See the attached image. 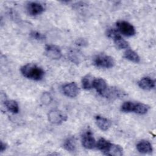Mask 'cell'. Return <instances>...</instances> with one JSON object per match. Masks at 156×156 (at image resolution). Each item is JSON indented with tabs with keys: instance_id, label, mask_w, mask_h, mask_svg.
Here are the masks:
<instances>
[{
	"instance_id": "obj_1",
	"label": "cell",
	"mask_w": 156,
	"mask_h": 156,
	"mask_svg": "<svg viewBox=\"0 0 156 156\" xmlns=\"http://www.w3.org/2000/svg\"><path fill=\"white\" fill-rule=\"evenodd\" d=\"M20 71L24 77L36 81L41 80L44 75V70L34 63H27L23 65L21 68Z\"/></svg>"
},
{
	"instance_id": "obj_2",
	"label": "cell",
	"mask_w": 156,
	"mask_h": 156,
	"mask_svg": "<svg viewBox=\"0 0 156 156\" xmlns=\"http://www.w3.org/2000/svg\"><path fill=\"white\" fill-rule=\"evenodd\" d=\"M93 63L99 68H110L114 66L115 62L112 57L105 54H99L94 58Z\"/></svg>"
},
{
	"instance_id": "obj_3",
	"label": "cell",
	"mask_w": 156,
	"mask_h": 156,
	"mask_svg": "<svg viewBox=\"0 0 156 156\" xmlns=\"http://www.w3.org/2000/svg\"><path fill=\"white\" fill-rule=\"evenodd\" d=\"M48 120L54 124H60L67 119V116L61 110L52 109L49 111L48 115Z\"/></svg>"
},
{
	"instance_id": "obj_4",
	"label": "cell",
	"mask_w": 156,
	"mask_h": 156,
	"mask_svg": "<svg viewBox=\"0 0 156 156\" xmlns=\"http://www.w3.org/2000/svg\"><path fill=\"white\" fill-rule=\"evenodd\" d=\"M116 27L122 35L127 37L133 36L136 33L134 27L126 21H118L116 23Z\"/></svg>"
},
{
	"instance_id": "obj_5",
	"label": "cell",
	"mask_w": 156,
	"mask_h": 156,
	"mask_svg": "<svg viewBox=\"0 0 156 156\" xmlns=\"http://www.w3.org/2000/svg\"><path fill=\"white\" fill-rule=\"evenodd\" d=\"M62 90L65 95L69 98H75L79 93V88L75 82H70L64 85Z\"/></svg>"
},
{
	"instance_id": "obj_6",
	"label": "cell",
	"mask_w": 156,
	"mask_h": 156,
	"mask_svg": "<svg viewBox=\"0 0 156 156\" xmlns=\"http://www.w3.org/2000/svg\"><path fill=\"white\" fill-rule=\"evenodd\" d=\"M45 54L48 57L54 60L60 59L62 55L60 49L58 46L52 44L46 46Z\"/></svg>"
},
{
	"instance_id": "obj_7",
	"label": "cell",
	"mask_w": 156,
	"mask_h": 156,
	"mask_svg": "<svg viewBox=\"0 0 156 156\" xmlns=\"http://www.w3.org/2000/svg\"><path fill=\"white\" fill-rule=\"evenodd\" d=\"M82 146L88 149H91L96 146V143L94 138L93 137L92 133L88 130L85 132L82 136Z\"/></svg>"
},
{
	"instance_id": "obj_8",
	"label": "cell",
	"mask_w": 156,
	"mask_h": 156,
	"mask_svg": "<svg viewBox=\"0 0 156 156\" xmlns=\"http://www.w3.org/2000/svg\"><path fill=\"white\" fill-rule=\"evenodd\" d=\"M27 10L29 15L32 16H37L41 14L44 12V8L40 3L31 2L27 4Z\"/></svg>"
},
{
	"instance_id": "obj_9",
	"label": "cell",
	"mask_w": 156,
	"mask_h": 156,
	"mask_svg": "<svg viewBox=\"0 0 156 156\" xmlns=\"http://www.w3.org/2000/svg\"><path fill=\"white\" fill-rule=\"evenodd\" d=\"M93 87H94L97 92L102 96H103L108 88L105 80L102 78L94 79L93 83Z\"/></svg>"
},
{
	"instance_id": "obj_10",
	"label": "cell",
	"mask_w": 156,
	"mask_h": 156,
	"mask_svg": "<svg viewBox=\"0 0 156 156\" xmlns=\"http://www.w3.org/2000/svg\"><path fill=\"white\" fill-rule=\"evenodd\" d=\"M104 154L111 156H121L123 155V149L121 146L111 143L107 151L104 152Z\"/></svg>"
},
{
	"instance_id": "obj_11",
	"label": "cell",
	"mask_w": 156,
	"mask_h": 156,
	"mask_svg": "<svg viewBox=\"0 0 156 156\" xmlns=\"http://www.w3.org/2000/svg\"><path fill=\"white\" fill-rule=\"evenodd\" d=\"M95 121L98 127L103 131L107 130L112 125V122L109 119L101 116H96Z\"/></svg>"
},
{
	"instance_id": "obj_12",
	"label": "cell",
	"mask_w": 156,
	"mask_h": 156,
	"mask_svg": "<svg viewBox=\"0 0 156 156\" xmlns=\"http://www.w3.org/2000/svg\"><path fill=\"white\" fill-rule=\"evenodd\" d=\"M138 151L142 154H149L152 151V146L151 143L147 140H141L136 144Z\"/></svg>"
},
{
	"instance_id": "obj_13",
	"label": "cell",
	"mask_w": 156,
	"mask_h": 156,
	"mask_svg": "<svg viewBox=\"0 0 156 156\" xmlns=\"http://www.w3.org/2000/svg\"><path fill=\"white\" fill-rule=\"evenodd\" d=\"M138 85L141 89L150 90L155 87V80L149 77H144L140 80Z\"/></svg>"
},
{
	"instance_id": "obj_14",
	"label": "cell",
	"mask_w": 156,
	"mask_h": 156,
	"mask_svg": "<svg viewBox=\"0 0 156 156\" xmlns=\"http://www.w3.org/2000/svg\"><path fill=\"white\" fill-rule=\"evenodd\" d=\"M63 147L70 152L75 151L76 149V142L74 137L70 136L68 137L63 143Z\"/></svg>"
},
{
	"instance_id": "obj_15",
	"label": "cell",
	"mask_w": 156,
	"mask_h": 156,
	"mask_svg": "<svg viewBox=\"0 0 156 156\" xmlns=\"http://www.w3.org/2000/svg\"><path fill=\"white\" fill-rule=\"evenodd\" d=\"M121 94L122 91L116 87H111L110 88H107L103 96L110 98H116L121 96Z\"/></svg>"
},
{
	"instance_id": "obj_16",
	"label": "cell",
	"mask_w": 156,
	"mask_h": 156,
	"mask_svg": "<svg viewBox=\"0 0 156 156\" xmlns=\"http://www.w3.org/2000/svg\"><path fill=\"white\" fill-rule=\"evenodd\" d=\"M124 57L133 62V63H139L140 62V56L138 55V54L135 52L134 51L132 50V49H127L125 52H124Z\"/></svg>"
},
{
	"instance_id": "obj_17",
	"label": "cell",
	"mask_w": 156,
	"mask_h": 156,
	"mask_svg": "<svg viewBox=\"0 0 156 156\" xmlns=\"http://www.w3.org/2000/svg\"><path fill=\"white\" fill-rule=\"evenodd\" d=\"M4 105L7 109L13 113H18L19 112V106L18 103L13 100H7L4 102Z\"/></svg>"
},
{
	"instance_id": "obj_18",
	"label": "cell",
	"mask_w": 156,
	"mask_h": 156,
	"mask_svg": "<svg viewBox=\"0 0 156 156\" xmlns=\"http://www.w3.org/2000/svg\"><path fill=\"white\" fill-rule=\"evenodd\" d=\"M91 74L85 76L82 79V86L85 90H90L93 87V83L94 79Z\"/></svg>"
},
{
	"instance_id": "obj_19",
	"label": "cell",
	"mask_w": 156,
	"mask_h": 156,
	"mask_svg": "<svg viewBox=\"0 0 156 156\" xmlns=\"http://www.w3.org/2000/svg\"><path fill=\"white\" fill-rule=\"evenodd\" d=\"M149 109V107L143 103L136 102L135 105V108L133 112L139 115H144L146 114Z\"/></svg>"
},
{
	"instance_id": "obj_20",
	"label": "cell",
	"mask_w": 156,
	"mask_h": 156,
	"mask_svg": "<svg viewBox=\"0 0 156 156\" xmlns=\"http://www.w3.org/2000/svg\"><path fill=\"white\" fill-rule=\"evenodd\" d=\"M114 42L115 44L116 45V48L118 49H127L129 47V43L127 41H126L124 39H123L119 34L116 36L114 38Z\"/></svg>"
},
{
	"instance_id": "obj_21",
	"label": "cell",
	"mask_w": 156,
	"mask_h": 156,
	"mask_svg": "<svg viewBox=\"0 0 156 156\" xmlns=\"http://www.w3.org/2000/svg\"><path fill=\"white\" fill-rule=\"evenodd\" d=\"M110 144L111 143L109 141L103 138H101L98 140V143L96 144V146L99 150L101 151L104 153L107 151Z\"/></svg>"
},
{
	"instance_id": "obj_22",
	"label": "cell",
	"mask_w": 156,
	"mask_h": 156,
	"mask_svg": "<svg viewBox=\"0 0 156 156\" xmlns=\"http://www.w3.org/2000/svg\"><path fill=\"white\" fill-rule=\"evenodd\" d=\"M135 103L130 101H127L122 104L121 107V110L122 112L125 113H129L132 112L134 110Z\"/></svg>"
},
{
	"instance_id": "obj_23",
	"label": "cell",
	"mask_w": 156,
	"mask_h": 156,
	"mask_svg": "<svg viewBox=\"0 0 156 156\" xmlns=\"http://www.w3.org/2000/svg\"><path fill=\"white\" fill-rule=\"evenodd\" d=\"M52 101V97L51 94L48 92H44L41 96V101L43 104L47 105L51 102Z\"/></svg>"
},
{
	"instance_id": "obj_24",
	"label": "cell",
	"mask_w": 156,
	"mask_h": 156,
	"mask_svg": "<svg viewBox=\"0 0 156 156\" xmlns=\"http://www.w3.org/2000/svg\"><path fill=\"white\" fill-rule=\"evenodd\" d=\"M30 37L37 40H43L45 39V35L37 31H32L30 34Z\"/></svg>"
},
{
	"instance_id": "obj_25",
	"label": "cell",
	"mask_w": 156,
	"mask_h": 156,
	"mask_svg": "<svg viewBox=\"0 0 156 156\" xmlns=\"http://www.w3.org/2000/svg\"><path fill=\"white\" fill-rule=\"evenodd\" d=\"M107 35L110 37V38H114L116 36H117L118 35H119L118 32L115 30L114 29H108L107 30Z\"/></svg>"
},
{
	"instance_id": "obj_26",
	"label": "cell",
	"mask_w": 156,
	"mask_h": 156,
	"mask_svg": "<svg viewBox=\"0 0 156 156\" xmlns=\"http://www.w3.org/2000/svg\"><path fill=\"white\" fill-rule=\"evenodd\" d=\"M76 44L79 46H84L85 44H87V42L85 39L82 38V39H78L76 41Z\"/></svg>"
},
{
	"instance_id": "obj_27",
	"label": "cell",
	"mask_w": 156,
	"mask_h": 156,
	"mask_svg": "<svg viewBox=\"0 0 156 156\" xmlns=\"http://www.w3.org/2000/svg\"><path fill=\"white\" fill-rule=\"evenodd\" d=\"M6 144L5 143H3L2 141H1V145H0V151L1 152H4L6 149Z\"/></svg>"
}]
</instances>
